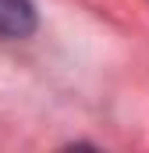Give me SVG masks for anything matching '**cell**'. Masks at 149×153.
<instances>
[{"label":"cell","instance_id":"obj_1","mask_svg":"<svg viewBox=\"0 0 149 153\" xmlns=\"http://www.w3.org/2000/svg\"><path fill=\"white\" fill-rule=\"evenodd\" d=\"M36 32V7L32 0H0V36L21 39Z\"/></svg>","mask_w":149,"mask_h":153}]
</instances>
